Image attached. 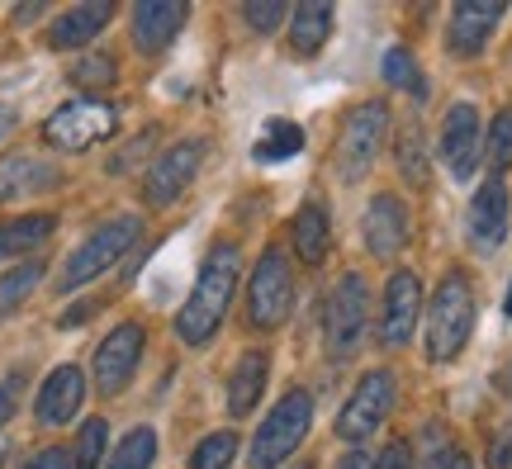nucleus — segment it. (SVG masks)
Masks as SVG:
<instances>
[{"label":"nucleus","instance_id":"nucleus-1","mask_svg":"<svg viewBox=\"0 0 512 469\" xmlns=\"http://www.w3.org/2000/svg\"><path fill=\"white\" fill-rule=\"evenodd\" d=\"M233 285H238V247L233 242H219L214 252L204 256L200 280L190 289V299L176 313V337L185 346H204L214 332H219L223 313H228V299H233Z\"/></svg>","mask_w":512,"mask_h":469},{"label":"nucleus","instance_id":"nucleus-2","mask_svg":"<svg viewBox=\"0 0 512 469\" xmlns=\"http://www.w3.org/2000/svg\"><path fill=\"white\" fill-rule=\"evenodd\" d=\"M470 332H475V289L465 275H446L427 308V356L437 365L456 361L470 346Z\"/></svg>","mask_w":512,"mask_h":469},{"label":"nucleus","instance_id":"nucleus-3","mask_svg":"<svg viewBox=\"0 0 512 469\" xmlns=\"http://www.w3.org/2000/svg\"><path fill=\"white\" fill-rule=\"evenodd\" d=\"M309 427H313V398L304 394V389H290V394L266 413V422L256 427V441H252L247 465L252 469H280L294 451H299V446H304Z\"/></svg>","mask_w":512,"mask_h":469},{"label":"nucleus","instance_id":"nucleus-4","mask_svg":"<svg viewBox=\"0 0 512 469\" xmlns=\"http://www.w3.org/2000/svg\"><path fill=\"white\" fill-rule=\"evenodd\" d=\"M366 323H370L366 280H361V275H342L337 289L328 294V308H323V342H328L332 361L356 356V346L366 342Z\"/></svg>","mask_w":512,"mask_h":469},{"label":"nucleus","instance_id":"nucleus-5","mask_svg":"<svg viewBox=\"0 0 512 469\" xmlns=\"http://www.w3.org/2000/svg\"><path fill=\"white\" fill-rule=\"evenodd\" d=\"M133 242H138V218H114V223H105V228H95V233L67 256V266H62V275H57V289L67 294V289L91 285L95 275L110 271Z\"/></svg>","mask_w":512,"mask_h":469},{"label":"nucleus","instance_id":"nucleus-6","mask_svg":"<svg viewBox=\"0 0 512 469\" xmlns=\"http://www.w3.org/2000/svg\"><path fill=\"white\" fill-rule=\"evenodd\" d=\"M384 128H389V109L380 100H370V105H356L347 114V124H342V138H337V176L342 181H361L375 157H380L384 147Z\"/></svg>","mask_w":512,"mask_h":469},{"label":"nucleus","instance_id":"nucleus-7","mask_svg":"<svg viewBox=\"0 0 512 469\" xmlns=\"http://www.w3.org/2000/svg\"><path fill=\"white\" fill-rule=\"evenodd\" d=\"M290 308H294L290 261H285V252H275V247H271V252L256 261L252 294H247V318H252V327L271 332V327H280L285 318H290Z\"/></svg>","mask_w":512,"mask_h":469},{"label":"nucleus","instance_id":"nucleus-8","mask_svg":"<svg viewBox=\"0 0 512 469\" xmlns=\"http://www.w3.org/2000/svg\"><path fill=\"white\" fill-rule=\"evenodd\" d=\"M114 124H119L114 105H105V100H72V105L53 109V119L43 124V138L62 147V152H86L100 138H110Z\"/></svg>","mask_w":512,"mask_h":469},{"label":"nucleus","instance_id":"nucleus-9","mask_svg":"<svg viewBox=\"0 0 512 469\" xmlns=\"http://www.w3.org/2000/svg\"><path fill=\"white\" fill-rule=\"evenodd\" d=\"M200 162H204V138H185V143L166 147L162 157H157V166L143 176V199L152 204V209L176 204V199L190 190V181H195Z\"/></svg>","mask_w":512,"mask_h":469},{"label":"nucleus","instance_id":"nucleus-10","mask_svg":"<svg viewBox=\"0 0 512 469\" xmlns=\"http://www.w3.org/2000/svg\"><path fill=\"white\" fill-rule=\"evenodd\" d=\"M394 408V375L389 370H370L361 384H356V394L347 398V408L337 417V436L342 441H366L370 432H380V422L389 417Z\"/></svg>","mask_w":512,"mask_h":469},{"label":"nucleus","instance_id":"nucleus-11","mask_svg":"<svg viewBox=\"0 0 512 469\" xmlns=\"http://www.w3.org/2000/svg\"><path fill=\"white\" fill-rule=\"evenodd\" d=\"M143 346H147L143 323L114 327L110 337L95 346V389H100V394H119L128 379H133L138 361H143Z\"/></svg>","mask_w":512,"mask_h":469},{"label":"nucleus","instance_id":"nucleus-12","mask_svg":"<svg viewBox=\"0 0 512 469\" xmlns=\"http://www.w3.org/2000/svg\"><path fill=\"white\" fill-rule=\"evenodd\" d=\"M479 109L475 105H451L446 114V124H441V162L451 166V176L456 181H470L479 166Z\"/></svg>","mask_w":512,"mask_h":469},{"label":"nucleus","instance_id":"nucleus-13","mask_svg":"<svg viewBox=\"0 0 512 469\" xmlns=\"http://www.w3.org/2000/svg\"><path fill=\"white\" fill-rule=\"evenodd\" d=\"M508 15V5H498V0H470V5H456L451 10V34H446V48L456 57H475L484 53V43L494 38L498 19Z\"/></svg>","mask_w":512,"mask_h":469},{"label":"nucleus","instance_id":"nucleus-14","mask_svg":"<svg viewBox=\"0 0 512 469\" xmlns=\"http://www.w3.org/2000/svg\"><path fill=\"white\" fill-rule=\"evenodd\" d=\"M418 313H422V285L418 275L399 271L384 289V318H380V332L389 346H403L413 337V327H418Z\"/></svg>","mask_w":512,"mask_h":469},{"label":"nucleus","instance_id":"nucleus-15","mask_svg":"<svg viewBox=\"0 0 512 469\" xmlns=\"http://www.w3.org/2000/svg\"><path fill=\"white\" fill-rule=\"evenodd\" d=\"M81 398H86V379L76 365H57L53 375L43 379V389H38V403L34 413L43 427H62V422H72L81 413Z\"/></svg>","mask_w":512,"mask_h":469},{"label":"nucleus","instance_id":"nucleus-16","mask_svg":"<svg viewBox=\"0 0 512 469\" xmlns=\"http://www.w3.org/2000/svg\"><path fill=\"white\" fill-rule=\"evenodd\" d=\"M470 237L484 252H494L498 242L508 237V185L498 176H489L470 199Z\"/></svg>","mask_w":512,"mask_h":469},{"label":"nucleus","instance_id":"nucleus-17","mask_svg":"<svg viewBox=\"0 0 512 469\" xmlns=\"http://www.w3.org/2000/svg\"><path fill=\"white\" fill-rule=\"evenodd\" d=\"M408 242V209L399 195H375L366 209V247L370 256H399Z\"/></svg>","mask_w":512,"mask_h":469},{"label":"nucleus","instance_id":"nucleus-18","mask_svg":"<svg viewBox=\"0 0 512 469\" xmlns=\"http://www.w3.org/2000/svg\"><path fill=\"white\" fill-rule=\"evenodd\" d=\"M185 19H190L185 5H138V10H133V43H138L143 53H162V48L176 43V34L185 29Z\"/></svg>","mask_w":512,"mask_h":469},{"label":"nucleus","instance_id":"nucleus-19","mask_svg":"<svg viewBox=\"0 0 512 469\" xmlns=\"http://www.w3.org/2000/svg\"><path fill=\"white\" fill-rule=\"evenodd\" d=\"M266 379H271V356L266 351H242L233 375H228V408H233V417H247L261 403Z\"/></svg>","mask_w":512,"mask_h":469},{"label":"nucleus","instance_id":"nucleus-20","mask_svg":"<svg viewBox=\"0 0 512 469\" xmlns=\"http://www.w3.org/2000/svg\"><path fill=\"white\" fill-rule=\"evenodd\" d=\"M110 15H114V5H72V10H67V15H57V24L48 29V48L67 53V48L91 43L95 34H105Z\"/></svg>","mask_w":512,"mask_h":469},{"label":"nucleus","instance_id":"nucleus-21","mask_svg":"<svg viewBox=\"0 0 512 469\" xmlns=\"http://www.w3.org/2000/svg\"><path fill=\"white\" fill-rule=\"evenodd\" d=\"M62 181L57 176L53 162H43V157H5L0 162V204L5 199H19V195H34V190H53V185Z\"/></svg>","mask_w":512,"mask_h":469},{"label":"nucleus","instance_id":"nucleus-22","mask_svg":"<svg viewBox=\"0 0 512 469\" xmlns=\"http://www.w3.org/2000/svg\"><path fill=\"white\" fill-rule=\"evenodd\" d=\"M332 5H294L290 15V48L299 57H313L332 34Z\"/></svg>","mask_w":512,"mask_h":469},{"label":"nucleus","instance_id":"nucleus-23","mask_svg":"<svg viewBox=\"0 0 512 469\" xmlns=\"http://www.w3.org/2000/svg\"><path fill=\"white\" fill-rule=\"evenodd\" d=\"M328 242H332V223L323 214V204H304L299 214H294V252L304 256L309 266H318L323 256H328Z\"/></svg>","mask_w":512,"mask_h":469},{"label":"nucleus","instance_id":"nucleus-24","mask_svg":"<svg viewBox=\"0 0 512 469\" xmlns=\"http://www.w3.org/2000/svg\"><path fill=\"white\" fill-rule=\"evenodd\" d=\"M53 228H57L53 214H29V218H15V223H0V261L34 252L38 242L53 237Z\"/></svg>","mask_w":512,"mask_h":469},{"label":"nucleus","instance_id":"nucleus-25","mask_svg":"<svg viewBox=\"0 0 512 469\" xmlns=\"http://www.w3.org/2000/svg\"><path fill=\"white\" fill-rule=\"evenodd\" d=\"M299 152H304V128L294 124V119H271L252 147L256 162H290Z\"/></svg>","mask_w":512,"mask_h":469},{"label":"nucleus","instance_id":"nucleus-26","mask_svg":"<svg viewBox=\"0 0 512 469\" xmlns=\"http://www.w3.org/2000/svg\"><path fill=\"white\" fill-rule=\"evenodd\" d=\"M152 460H157V432L152 427H133L119 441V451L110 455L105 469H152Z\"/></svg>","mask_w":512,"mask_h":469},{"label":"nucleus","instance_id":"nucleus-27","mask_svg":"<svg viewBox=\"0 0 512 469\" xmlns=\"http://www.w3.org/2000/svg\"><path fill=\"white\" fill-rule=\"evenodd\" d=\"M384 81L389 86H399V91H408V95H427V81H422V72H418V57L408 53V48H389L384 53Z\"/></svg>","mask_w":512,"mask_h":469},{"label":"nucleus","instance_id":"nucleus-28","mask_svg":"<svg viewBox=\"0 0 512 469\" xmlns=\"http://www.w3.org/2000/svg\"><path fill=\"white\" fill-rule=\"evenodd\" d=\"M43 280V261H19L15 271L0 275V313H10V308L29 294V289Z\"/></svg>","mask_w":512,"mask_h":469},{"label":"nucleus","instance_id":"nucleus-29","mask_svg":"<svg viewBox=\"0 0 512 469\" xmlns=\"http://www.w3.org/2000/svg\"><path fill=\"white\" fill-rule=\"evenodd\" d=\"M484 157L494 166V176L503 181V171L512 166V109H498L494 128H489V147H484Z\"/></svg>","mask_w":512,"mask_h":469},{"label":"nucleus","instance_id":"nucleus-30","mask_svg":"<svg viewBox=\"0 0 512 469\" xmlns=\"http://www.w3.org/2000/svg\"><path fill=\"white\" fill-rule=\"evenodd\" d=\"M233 451H238V436L233 432L204 436L200 446H195V455H190V469H223L228 460H233Z\"/></svg>","mask_w":512,"mask_h":469},{"label":"nucleus","instance_id":"nucleus-31","mask_svg":"<svg viewBox=\"0 0 512 469\" xmlns=\"http://www.w3.org/2000/svg\"><path fill=\"white\" fill-rule=\"evenodd\" d=\"M105 441H110L105 422H100V417H95V422H86V427H81V436H76V446H72V469H95V465H100Z\"/></svg>","mask_w":512,"mask_h":469},{"label":"nucleus","instance_id":"nucleus-32","mask_svg":"<svg viewBox=\"0 0 512 469\" xmlns=\"http://www.w3.org/2000/svg\"><path fill=\"white\" fill-rule=\"evenodd\" d=\"M422 469H475L470 455L456 441H446L441 432H427V451H422Z\"/></svg>","mask_w":512,"mask_h":469},{"label":"nucleus","instance_id":"nucleus-33","mask_svg":"<svg viewBox=\"0 0 512 469\" xmlns=\"http://www.w3.org/2000/svg\"><path fill=\"white\" fill-rule=\"evenodd\" d=\"M399 162H403V171H408V181H418V185L427 181V157H422V133H418V124L403 128Z\"/></svg>","mask_w":512,"mask_h":469},{"label":"nucleus","instance_id":"nucleus-34","mask_svg":"<svg viewBox=\"0 0 512 469\" xmlns=\"http://www.w3.org/2000/svg\"><path fill=\"white\" fill-rule=\"evenodd\" d=\"M72 81H76V86H86V91H95V86H110V81H114V57H86V62H76Z\"/></svg>","mask_w":512,"mask_h":469},{"label":"nucleus","instance_id":"nucleus-35","mask_svg":"<svg viewBox=\"0 0 512 469\" xmlns=\"http://www.w3.org/2000/svg\"><path fill=\"white\" fill-rule=\"evenodd\" d=\"M285 15H290V10H285V5H275V0H261V5H242V19L252 24L256 34H275Z\"/></svg>","mask_w":512,"mask_h":469},{"label":"nucleus","instance_id":"nucleus-36","mask_svg":"<svg viewBox=\"0 0 512 469\" xmlns=\"http://www.w3.org/2000/svg\"><path fill=\"white\" fill-rule=\"evenodd\" d=\"M19 398H24V375H19V370H10V375L0 379V427L19 413Z\"/></svg>","mask_w":512,"mask_h":469},{"label":"nucleus","instance_id":"nucleus-37","mask_svg":"<svg viewBox=\"0 0 512 469\" xmlns=\"http://www.w3.org/2000/svg\"><path fill=\"white\" fill-rule=\"evenodd\" d=\"M24 469H72V451H62V446H53V451L34 455Z\"/></svg>","mask_w":512,"mask_h":469},{"label":"nucleus","instance_id":"nucleus-38","mask_svg":"<svg viewBox=\"0 0 512 469\" xmlns=\"http://www.w3.org/2000/svg\"><path fill=\"white\" fill-rule=\"evenodd\" d=\"M375 469H413V460H408V446H389V451L375 460Z\"/></svg>","mask_w":512,"mask_h":469},{"label":"nucleus","instance_id":"nucleus-39","mask_svg":"<svg viewBox=\"0 0 512 469\" xmlns=\"http://www.w3.org/2000/svg\"><path fill=\"white\" fill-rule=\"evenodd\" d=\"M337 469H375V460H370L366 451H347V460H342Z\"/></svg>","mask_w":512,"mask_h":469},{"label":"nucleus","instance_id":"nucleus-40","mask_svg":"<svg viewBox=\"0 0 512 469\" xmlns=\"http://www.w3.org/2000/svg\"><path fill=\"white\" fill-rule=\"evenodd\" d=\"M10 128H15V109L0 105V138H10Z\"/></svg>","mask_w":512,"mask_h":469},{"label":"nucleus","instance_id":"nucleus-41","mask_svg":"<svg viewBox=\"0 0 512 469\" xmlns=\"http://www.w3.org/2000/svg\"><path fill=\"white\" fill-rule=\"evenodd\" d=\"M43 15V5H15V19L24 24V19H38Z\"/></svg>","mask_w":512,"mask_h":469},{"label":"nucleus","instance_id":"nucleus-42","mask_svg":"<svg viewBox=\"0 0 512 469\" xmlns=\"http://www.w3.org/2000/svg\"><path fill=\"white\" fill-rule=\"evenodd\" d=\"M508 313H512V289H508Z\"/></svg>","mask_w":512,"mask_h":469},{"label":"nucleus","instance_id":"nucleus-43","mask_svg":"<svg viewBox=\"0 0 512 469\" xmlns=\"http://www.w3.org/2000/svg\"><path fill=\"white\" fill-rule=\"evenodd\" d=\"M299 469H304V465H299Z\"/></svg>","mask_w":512,"mask_h":469}]
</instances>
